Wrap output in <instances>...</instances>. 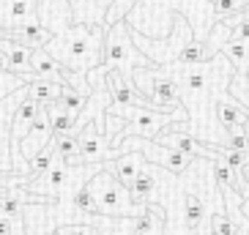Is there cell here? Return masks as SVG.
Returning a JSON list of instances; mask_svg holds the SVG:
<instances>
[{
	"label": "cell",
	"instance_id": "obj_16",
	"mask_svg": "<svg viewBox=\"0 0 249 235\" xmlns=\"http://www.w3.org/2000/svg\"><path fill=\"white\" fill-rule=\"evenodd\" d=\"M208 230H211V235H235V224L227 216L225 208L211 211V216H208Z\"/></svg>",
	"mask_w": 249,
	"mask_h": 235
},
{
	"label": "cell",
	"instance_id": "obj_10",
	"mask_svg": "<svg viewBox=\"0 0 249 235\" xmlns=\"http://www.w3.org/2000/svg\"><path fill=\"white\" fill-rule=\"evenodd\" d=\"M219 52L230 60V63H233V68L238 74H249V38L233 36V33H230V38L222 44Z\"/></svg>",
	"mask_w": 249,
	"mask_h": 235
},
{
	"label": "cell",
	"instance_id": "obj_1",
	"mask_svg": "<svg viewBox=\"0 0 249 235\" xmlns=\"http://www.w3.org/2000/svg\"><path fill=\"white\" fill-rule=\"evenodd\" d=\"M104 25H85L74 22L63 33L50 36L44 50L58 60L66 71L88 74L90 68L102 66V50H104Z\"/></svg>",
	"mask_w": 249,
	"mask_h": 235
},
{
	"label": "cell",
	"instance_id": "obj_23",
	"mask_svg": "<svg viewBox=\"0 0 249 235\" xmlns=\"http://www.w3.org/2000/svg\"><path fill=\"white\" fill-rule=\"evenodd\" d=\"M8 71V60H6V52L0 50V74H6Z\"/></svg>",
	"mask_w": 249,
	"mask_h": 235
},
{
	"label": "cell",
	"instance_id": "obj_22",
	"mask_svg": "<svg viewBox=\"0 0 249 235\" xmlns=\"http://www.w3.org/2000/svg\"><path fill=\"white\" fill-rule=\"evenodd\" d=\"M238 175H241L244 186H247V189H249V162H244L241 167H238Z\"/></svg>",
	"mask_w": 249,
	"mask_h": 235
},
{
	"label": "cell",
	"instance_id": "obj_2",
	"mask_svg": "<svg viewBox=\"0 0 249 235\" xmlns=\"http://www.w3.org/2000/svg\"><path fill=\"white\" fill-rule=\"evenodd\" d=\"M102 66L104 68H115L124 80L132 82V71L134 68H148L154 66L142 52L134 47L132 41V30L126 25V19L110 25L104 33V50H102Z\"/></svg>",
	"mask_w": 249,
	"mask_h": 235
},
{
	"label": "cell",
	"instance_id": "obj_19",
	"mask_svg": "<svg viewBox=\"0 0 249 235\" xmlns=\"http://www.w3.org/2000/svg\"><path fill=\"white\" fill-rule=\"evenodd\" d=\"M22 85H25V80L19 74H11V71L0 74V99H6L8 93H14V90L22 88Z\"/></svg>",
	"mask_w": 249,
	"mask_h": 235
},
{
	"label": "cell",
	"instance_id": "obj_9",
	"mask_svg": "<svg viewBox=\"0 0 249 235\" xmlns=\"http://www.w3.org/2000/svg\"><path fill=\"white\" fill-rule=\"evenodd\" d=\"M30 77H33V80L66 82V68L60 66V63L52 58L44 47H38V50L30 52Z\"/></svg>",
	"mask_w": 249,
	"mask_h": 235
},
{
	"label": "cell",
	"instance_id": "obj_4",
	"mask_svg": "<svg viewBox=\"0 0 249 235\" xmlns=\"http://www.w3.org/2000/svg\"><path fill=\"white\" fill-rule=\"evenodd\" d=\"M129 30H132V28H129ZM192 38H195L192 25L186 22V17H181L178 11H176V17H173V28H170V33L164 38H148V36H142V33H137V30H132L134 47H137V50L142 52L154 66L176 63L178 55H181V50L189 44Z\"/></svg>",
	"mask_w": 249,
	"mask_h": 235
},
{
	"label": "cell",
	"instance_id": "obj_18",
	"mask_svg": "<svg viewBox=\"0 0 249 235\" xmlns=\"http://www.w3.org/2000/svg\"><path fill=\"white\" fill-rule=\"evenodd\" d=\"M249 6V0H213V14H216V22L225 19L230 14H238Z\"/></svg>",
	"mask_w": 249,
	"mask_h": 235
},
{
	"label": "cell",
	"instance_id": "obj_5",
	"mask_svg": "<svg viewBox=\"0 0 249 235\" xmlns=\"http://www.w3.org/2000/svg\"><path fill=\"white\" fill-rule=\"evenodd\" d=\"M36 17H38V25H44L52 36L63 33L69 25H74L69 0H36Z\"/></svg>",
	"mask_w": 249,
	"mask_h": 235
},
{
	"label": "cell",
	"instance_id": "obj_11",
	"mask_svg": "<svg viewBox=\"0 0 249 235\" xmlns=\"http://www.w3.org/2000/svg\"><path fill=\"white\" fill-rule=\"evenodd\" d=\"M25 90H28V99L38 104H50V101H58L60 93H63V82H55V80H30L25 82Z\"/></svg>",
	"mask_w": 249,
	"mask_h": 235
},
{
	"label": "cell",
	"instance_id": "obj_15",
	"mask_svg": "<svg viewBox=\"0 0 249 235\" xmlns=\"http://www.w3.org/2000/svg\"><path fill=\"white\" fill-rule=\"evenodd\" d=\"M71 202V208L80 216H85V219H90V216H99V211H96V202H93V197H90V191L82 186V189H77L74 191V197L69 200Z\"/></svg>",
	"mask_w": 249,
	"mask_h": 235
},
{
	"label": "cell",
	"instance_id": "obj_12",
	"mask_svg": "<svg viewBox=\"0 0 249 235\" xmlns=\"http://www.w3.org/2000/svg\"><path fill=\"white\" fill-rule=\"evenodd\" d=\"M213 55H216V52L208 47V41H205V38H203V41L192 38L189 44L181 50V55H178L176 63H186V66H189V63H205V60H211Z\"/></svg>",
	"mask_w": 249,
	"mask_h": 235
},
{
	"label": "cell",
	"instance_id": "obj_7",
	"mask_svg": "<svg viewBox=\"0 0 249 235\" xmlns=\"http://www.w3.org/2000/svg\"><path fill=\"white\" fill-rule=\"evenodd\" d=\"M38 22L36 0H0V30Z\"/></svg>",
	"mask_w": 249,
	"mask_h": 235
},
{
	"label": "cell",
	"instance_id": "obj_13",
	"mask_svg": "<svg viewBox=\"0 0 249 235\" xmlns=\"http://www.w3.org/2000/svg\"><path fill=\"white\" fill-rule=\"evenodd\" d=\"M88 96H90V93H82V90L71 88V85H63V93H60L58 104L69 112V115L77 118V115L82 112V107H85V101H88Z\"/></svg>",
	"mask_w": 249,
	"mask_h": 235
},
{
	"label": "cell",
	"instance_id": "obj_6",
	"mask_svg": "<svg viewBox=\"0 0 249 235\" xmlns=\"http://www.w3.org/2000/svg\"><path fill=\"white\" fill-rule=\"evenodd\" d=\"M50 142H52V129H50V118H47V112H44V104H41V110H38L33 126H30L28 134L19 140V159H22L25 167H28L30 159H33L41 148L50 145Z\"/></svg>",
	"mask_w": 249,
	"mask_h": 235
},
{
	"label": "cell",
	"instance_id": "obj_8",
	"mask_svg": "<svg viewBox=\"0 0 249 235\" xmlns=\"http://www.w3.org/2000/svg\"><path fill=\"white\" fill-rule=\"evenodd\" d=\"M102 167L115 178L118 184L129 186L134 178L140 175V169L145 167V156L140 153V151H126V153L115 156V159H110V162H102Z\"/></svg>",
	"mask_w": 249,
	"mask_h": 235
},
{
	"label": "cell",
	"instance_id": "obj_17",
	"mask_svg": "<svg viewBox=\"0 0 249 235\" xmlns=\"http://www.w3.org/2000/svg\"><path fill=\"white\" fill-rule=\"evenodd\" d=\"M52 148L63 159L77 156V134H52Z\"/></svg>",
	"mask_w": 249,
	"mask_h": 235
},
{
	"label": "cell",
	"instance_id": "obj_20",
	"mask_svg": "<svg viewBox=\"0 0 249 235\" xmlns=\"http://www.w3.org/2000/svg\"><path fill=\"white\" fill-rule=\"evenodd\" d=\"M60 235H102L99 230L93 227V224H88V221H82V224H60Z\"/></svg>",
	"mask_w": 249,
	"mask_h": 235
},
{
	"label": "cell",
	"instance_id": "obj_24",
	"mask_svg": "<svg viewBox=\"0 0 249 235\" xmlns=\"http://www.w3.org/2000/svg\"><path fill=\"white\" fill-rule=\"evenodd\" d=\"M241 213L247 216V221H249V197H244V200H241Z\"/></svg>",
	"mask_w": 249,
	"mask_h": 235
},
{
	"label": "cell",
	"instance_id": "obj_3",
	"mask_svg": "<svg viewBox=\"0 0 249 235\" xmlns=\"http://www.w3.org/2000/svg\"><path fill=\"white\" fill-rule=\"evenodd\" d=\"M85 189L90 191V197L96 202V211L99 216H112V219H132V216H140L145 211V205L134 202L129 189L124 184H118L115 178L107 172V169H99L93 178H90Z\"/></svg>",
	"mask_w": 249,
	"mask_h": 235
},
{
	"label": "cell",
	"instance_id": "obj_25",
	"mask_svg": "<svg viewBox=\"0 0 249 235\" xmlns=\"http://www.w3.org/2000/svg\"><path fill=\"white\" fill-rule=\"evenodd\" d=\"M44 235H60V230L55 227V230H50V233H44Z\"/></svg>",
	"mask_w": 249,
	"mask_h": 235
},
{
	"label": "cell",
	"instance_id": "obj_21",
	"mask_svg": "<svg viewBox=\"0 0 249 235\" xmlns=\"http://www.w3.org/2000/svg\"><path fill=\"white\" fill-rule=\"evenodd\" d=\"M0 235H14V227H11V221L0 213Z\"/></svg>",
	"mask_w": 249,
	"mask_h": 235
},
{
	"label": "cell",
	"instance_id": "obj_14",
	"mask_svg": "<svg viewBox=\"0 0 249 235\" xmlns=\"http://www.w3.org/2000/svg\"><path fill=\"white\" fill-rule=\"evenodd\" d=\"M227 93L233 96L235 101L247 110V115H249V74L233 71V77H230V82H227Z\"/></svg>",
	"mask_w": 249,
	"mask_h": 235
}]
</instances>
